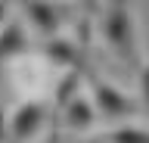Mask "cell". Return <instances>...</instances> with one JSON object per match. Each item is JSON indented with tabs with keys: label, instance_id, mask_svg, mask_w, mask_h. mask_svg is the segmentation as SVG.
<instances>
[{
	"label": "cell",
	"instance_id": "obj_8",
	"mask_svg": "<svg viewBox=\"0 0 149 143\" xmlns=\"http://www.w3.org/2000/svg\"><path fill=\"white\" fill-rule=\"evenodd\" d=\"M81 78H84V68H68L56 87V106L65 109V106L72 103L74 96H78V87H81Z\"/></svg>",
	"mask_w": 149,
	"mask_h": 143
},
{
	"label": "cell",
	"instance_id": "obj_13",
	"mask_svg": "<svg viewBox=\"0 0 149 143\" xmlns=\"http://www.w3.org/2000/svg\"><path fill=\"white\" fill-rule=\"evenodd\" d=\"M87 143H106V140H102V137H93V140H87Z\"/></svg>",
	"mask_w": 149,
	"mask_h": 143
},
{
	"label": "cell",
	"instance_id": "obj_1",
	"mask_svg": "<svg viewBox=\"0 0 149 143\" xmlns=\"http://www.w3.org/2000/svg\"><path fill=\"white\" fill-rule=\"evenodd\" d=\"M102 38L115 50V56L127 59V62H137V31H134V16L124 3H109V10L102 13L100 19Z\"/></svg>",
	"mask_w": 149,
	"mask_h": 143
},
{
	"label": "cell",
	"instance_id": "obj_12",
	"mask_svg": "<svg viewBox=\"0 0 149 143\" xmlns=\"http://www.w3.org/2000/svg\"><path fill=\"white\" fill-rule=\"evenodd\" d=\"M9 16V3H0V28H3V22H6Z\"/></svg>",
	"mask_w": 149,
	"mask_h": 143
},
{
	"label": "cell",
	"instance_id": "obj_7",
	"mask_svg": "<svg viewBox=\"0 0 149 143\" xmlns=\"http://www.w3.org/2000/svg\"><path fill=\"white\" fill-rule=\"evenodd\" d=\"M62 112H65V128H72V131H87V128L93 124V118H96L93 103L87 100V96H81V93L74 96Z\"/></svg>",
	"mask_w": 149,
	"mask_h": 143
},
{
	"label": "cell",
	"instance_id": "obj_11",
	"mask_svg": "<svg viewBox=\"0 0 149 143\" xmlns=\"http://www.w3.org/2000/svg\"><path fill=\"white\" fill-rule=\"evenodd\" d=\"M0 143H9V131H6V121H3V100H0Z\"/></svg>",
	"mask_w": 149,
	"mask_h": 143
},
{
	"label": "cell",
	"instance_id": "obj_9",
	"mask_svg": "<svg viewBox=\"0 0 149 143\" xmlns=\"http://www.w3.org/2000/svg\"><path fill=\"white\" fill-rule=\"evenodd\" d=\"M106 143H149V131H143V128H115L106 137Z\"/></svg>",
	"mask_w": 149,
	"mask_h": 143
},
{
	"label": "cell",
	"instance_id": "obj_4",
	"mask_svg": "<svg viewBox=\"0 0 149 143\" xmlns=\"http://www.w3.org/2000/svg\"><path fill=\"white\" fill-rule=\"evenodd\" d=\"M44 56L50 59V62H56V66H65V72H68V68H84L81 47H78L74 40H68V38H59V34L44 44Z\"/></svg>",
	"mask_w": 149,
	"mask_h": 143
},
{
	"label": "cell",
	"instance_id": "obj_10",
	"mask_svg": "<svg viewBox=\"0 0 149 143\" xmlns=\"http://www.w3.org/2000/svg\"><path fill=\"white\" fill-rule=\"evenodd\" d=\"M140 93H143V106L149 112V66H143V72H140Z\"/></svg>",
	"mask_w": 149,
	"mask_h": 143
},
{
	"label": "cell",
	"instance_id": "obj_5",
	"mask_svg": "<svg viewBox=\"0 0 149 143\" xmlns=\"http://www.w3.org/2000/svg\"><path fill=\"white\" fill-rule=\"evenodd\" d=\"M25 16L47 40L59 34V13H56L53 3H37V0L34 3H25Z\"/></svg>",
	"mask_w": 149,
	"mask_h": 143
},
{
	"label": "cell",
	"instance_id": "obj_2",
	"mask_svg": "<svg viewBox=\"0 0 149 143\" xmlns=\"http://www.w3.org/2000/svg\"><path fill=\"white\" fill-rule=\"evenodd\" d=\"M87 81H90V93H93V100H90L93 112H100L102 118H127V115H137V103L124 90H118L109 78L87 75Z\"/></svg>",
	"mask_w": 149,
	"mask_h": 143
},
{
	"label": "cell",
	"instance_id": "obj_6",
	"mask_svg": "<svg viewBox=\"0 0 149 143\" xmlns=\"http://www.w3.org/2000/svg\"><path fill=\"white\" fill-rule=\"evenodd\" d=\"M28 53V38L22 25L19 22H6L3 28H0V62H6V59H16Z\"/></svg>",
	"mask_w": 149,
	"mask_h": 143
},
{
	"label": "cell",
	"instance_id": "obj_3",
	"mask_svg": "<svg viewBox=\"0 0 149 143\" xmlns=\"http://www.w3.org/2000/svg\"><path fill=\"white\" fill-rule=\"evenodd\" d=\"M47 121V109L37 100H28V103H22L16 109V115H13V121H9V140H16V143H28V140H34L37 131H40V124Z\"/></svg>",
	"mask_w": 149,
	"mask_h": 143
}]
</instances>
